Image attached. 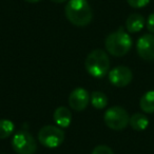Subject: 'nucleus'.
Instances as JSON below:
<instances>
[{"label":"nucleus","instance_id":"nucleus-1","mask_svg":"<svg viewBox=\"0 0 154 154\" xmlns=\"http://www.w3.org/2000/svg\"><path fill=\"white\" fill-rule=\"evenodd\" d=\"M66 16L75 26H86L92 21L93 12L87 0H70L66 5Z\"/></svg>","mask_w":154,"mask_h":154},{"label":"nucleus","instance_id":"nucleus-2","mask_svg":"<svg viewBox=\"0 0 154 154\" xmlns=\"http://www.w3.org/2000/svg\"><path fill=\"white\" fill-rule=\"evenodd\" d=\"M105 45L110 55L122 57L126 55L132 48V38L124 30V28H119L117 31L108 35Z\"/></svg>","mask_w":154,"mask_h":154},{"label":"nucleus","instance_id":"nucleus-3","mask_svg":"<svg viewBox=\"0 0 154 154\" xmlns=\"http://www.w3.org/2000/svg\"><path fill=\"white\" fill-rule=\"evenodd\" d=\"M86 70L91 76L95 78H103L109 73L110 59L103 50L96 49L92 51L85 61Z\"/></svg>","mask_w":154,"mask_h":154},{"label":"nucleus","instance_id":"nucleus-4","mask_svg":"<svg viewBox=\"0 0 154 154\" xmlns=\"http://www.w3.org/2000/svg\"><path fill=\"white\" fill-rule=\"evenodd\" d=\"M103 120L108 128L111 130L122 131L127 128L130 122V116L124 108L119 106L111 107L105 112Z\"/></svg>","mask_w":154,"mask_h":154},{"label":"nucleus","instance_id":"nucleus-5","mask_svg":"<svg viewBox=\"0 0 154 154\" xmlns=\"http://www.w3.org/2000/svg\"><path fill=\"white\" fill-rule=\"evenodd\" d=\"M64 131L58 126H45L38 132V140L43 147L54 149L64 140Z\"/></svg>","mask_w":154,"mask_h":154},{"label":"nucleus","instance_id":"nucleus-6","mask_svg":"<svg viewBox=\"0 0 154 154\" xmlns=\"http://www.w3.org/2000/svg\"><path fill=\"white\" fill-rule=\"evenodd\" d=\"M12 147L17 154H35L37 151L36 140L28 131L15 133L12 139Z\"/></svg>","mask_w":154,"mask_h":154},{"label":"nucleus","instance_id":"nucleus-7","mask_svg":"<svg viewBox=\"0 0 154 154\" xmlns=\"http://www.w3.org/2000/svg\"><path fill=\"white\" fill-rule=\"evenodd\" d=\"M133 79V73L128 66H118L109 72V80L113 86L124 88L128 86Z\"/></svg>","mask_w":154,"mask_h":154},{"label":"nucleus","instance_id":"nucleus-8","mask_svg":"<svg viewBox=\"0 0 154 154\" xmlns=\"http://www.w3.org/2000/svg\"><path fill=\"white\" fill-rule=\"evenodd\" d=\"M136 51L140 58L147 61L154 60V35L145 34L136 42Z\"/></svg>","mask_w":154,"mask_h":154},{"label":"nucleus","instance_id":"nucleus-9","mask_svg":"<svg viewBox=\"0 0 154 154\" xmlns=\"http://www.w3.org/2000/svg\"><path fill=\"white\" fill-rule=\"evenodd\" d=\"M91 95L84 88H76L69 96V105L74 111H84L90 103Z\"/></svg>","mask_w":154,"mask_h":154},{"label":"nucleus","instance_id":"nucleus-10","mask_svg":"<svg viewBox=\"0 0 154 154\" xmlns=\"http://www.w3.org/2000/svg\"><path fill=\"white\" fill-rule=\"evenodd\" d=\"M54 122L59 128H69L72 122V113L66 107H58L54 112Z\"/></svg>","mask_w":154,"mask_h":154},{"label":"nucleus","instance_id":"nucleus-11","mask_svg":"<svg viewBox=\"0 0 154 154\" xmlns=\"http://www.w3.org/2000/svg\"><path fill=\"white\" fill-rule=\"evenodd\" d=\"M146 20L143 15L138 13H133L127 18L126 29L129 33H138L145 26Z\"/></svg>","mask_w":154,"mask_h":154},{"label":"nucleus","instance_id":"nucleus-12","mask_svg":"<svg viewBox=\"0 0 154 154\" xmlns=\"http://www.w3.org/2000/svg\"><path fill=\"white\" fill-rule=\"evenodd\" d=\"M130 124L131 128L135 131H143L149 126V119L146 115L141 113H134L130 117Z\"/></svg>","mask_w":154,"mask_h":154},{"label":"nucleus","instance_id":"nucleus-13","mask_svg":"<svg viewBox=\"0 0 154 154\" xmlns=\"http://www.w3.org/2000/svg\"><path fill=\"white\" fill-rule=\"evenodd\" d=\"M139 107L145 113H154V91H148L143 95L139 101Z\"/></svg>","mask_w":154,"mask_h":154},{"label":"nucleus","instance_id":"nucleus-14","mask_svg":"<svg viewBox=\"0 0 154 154\" xmlns=\"http://www.w3.org/2000/svg\"><path fill=\"white\" fill-rule=\"evenodd\" d=\"M90 103L92 106L97 110H103L108 106V97L105 93L99 92V91H95L91 95Z\"/></svg>","mask_w":154,"mask_h":154},{"label":"nucleus","instance_id":"nucleus-15","mask_svg":"<svg viewBox=\"0 0 154 154\" xmlns=\"http://www.w3.org/2000/svg\"><path fill=\"white\" fill-rule=\"evenodd\" d=\"M15 126L10 119H0V139H5L14 133Z\"/></svg>","mask_w":154,"mask_h":154},{"label":"nucleus","instance_id":"nucleus-16","mask_svg":"<svg viewBox=\"0 0 154 154\" xmlns=\"http://www.w3.org/2000/svg\"><path fill=\"white\" fill-rule=\"evenodd\" d=\"M92 154H114L113 150L106 145H99L93 149Z\"/></svg>","mask_w":154,"mask_h":154},{"label":"nucleus","instance_id":"nucleus-17","mask_svg":"<svg viewBox=\"0 0 154 154\" xmlns=\"http://www.w3.org/2000/svg\"><path fill=\"white\" fill-rule=\"evenodd\" d=\"M127 2L130 7L134 9H139V8H143L149 5L150 0H127Z\"/></svg>","mask_w":154,"mask_h":154},{"label":"nucleus","instance_id":"nucleus-18","mask_svg":"<svg viewBox=\"0 0 154 154\" xmlns=\"http://www.w3.org/2000/svg\"><path fill=\"white\" fill-rule=\"evenodd\" d=\"M147 29L150 33L154 34V13H152L151 15L148 17L147 20Z\"/></svg>","mask_w":154,"mask_h":154},{"label":"nucleus","instance_id":"nucleus-19","mask_svg":"<svg viewBox=\"0 0 154 154\" xmlns=\"http://www.w3.org/2000/svg\"><path fill=\"white\" fill-rule=\"evenodd\" d=\"M24 1H26V2H29V3H37V2H39L40 0H24Z\"/></svg>","mask_w":154,"mask_h":154},{"label":"nucleus","instance_id":"nucleus-20","mask_svg":"<svg viewBox=\"0 0 154 154\" xmlns=\"http://www.w3.org/2000/svg\"><path fill=\"white\" fill-rule=\"evenodd\" d=\"M52 1L55 3H62V2H64V1H66V0H52Z\"/></svg>","mask_w":154,"mask_h":154}]
</instances>
